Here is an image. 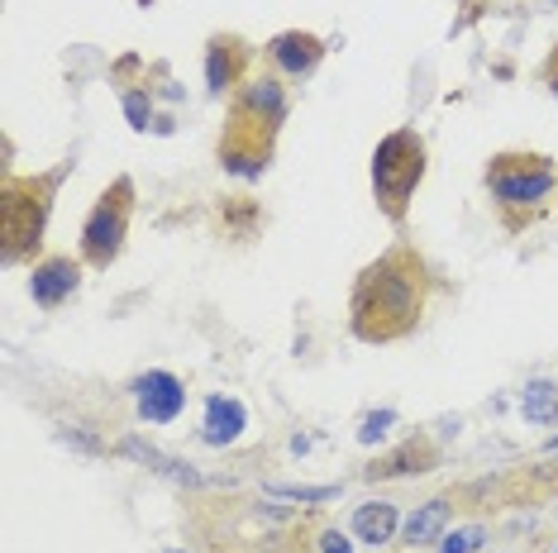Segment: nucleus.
<instances>
[{"mask_svg":"<svg viewBox=\"0 0 558 553\" xmlns=\"http://www.w3.org/2000/svg\"><path fill=\"white\" fill-rule=\"evenodd\" d=\"M429 296V272L411 244L387 248L377 262H367L349 296V324L363 344H397L421 324Z\"/></svg>","mask_w":558,"mask_h":553,"instance_id":"1","label":"nucleus"},{"mask_svg":"<svg viewBox=\"0 0 558 553\" xmlns=\"http://www.w3.org/2000/svg\"><path fill=\"white\" fill-rule=\"evenodd\" d=\"M282 120H287L282 82H272V77L248 82L244 91L234 96L230 124H225V134H220V168L234 172V177H258L272 162V144H277Z\"/></svg>","mask_w":558,"mask_h":553,"instance_id":"2","label":"nucleus"},{"mask_svg":"<svg viewBox=\"0 0 558 553\" xmlns=\"http://www.w3.org/2000/svg\"><path fill=\"white\" fill-rule=\"evenodd\" d=\"M68 177V168L44 172V177H5L0 182V254L5 262H24L39 254L44 224L53 210V192Z\"/></svg>","mask_w":558,"mask_h":553,"instance_id":"3","label":"nucleus"},{"mask_svg":"<svg viewBox=\"0 0 558 553\" xmlns=\"http://www.w3.org/2000/svg\"><path fill=\"white\" fill-rule=\"evenodd\" d=\"M425 182V138L415 130H391L373 153V196L391 224H405L415 186Z\"/></svg>","mask_w":558,"mask_h":553,"instance_id":"4","label":"nucleus"},{"mask_svg":"<svg viewBox=\"0 0 558 553\" xmlns=\"http://www.w3.org/2000/svg\"><path fill=\"white\" fill-rule=\"evenodd\" d=\"M554 182H558L554 158L530 153V148H506V153L487 162V192L506 216L511 210H530L535 216V206L554 192Z\"/></svg>","mask_w":558,"mask_h":553,"instance_id":"5","label":"nucleus"},{"mask_svg":"<svg viewBox=\"0 0 558 553\" xmlns=\"http://www.w3.org/2000/svg\"><path fill=\"white\" fill-rule=\"evenodd\" d=\"M130 216H134V182L116 177L100 192L96 210L86 216V230H82V258L92 268H110L120 258L124 234H130Z\"/></svg>","mask_w":558,"mask_h":553,"instance_id":"6","label":"nucleus"},{"mask_svg":"<svg viewBox=\"0 0 558 553\" xmlns=\"http://www.w3.org/2000/svg\"><path fill=\"white\" fill-rule=\"evenodd\" d=\"M248 58H253V48L239 39V34H215V39L206 44V82H210V91L215 96L234 91V82L244 77V67H248Z\"/></svg>","mask_w":558,"mask_h":553,"instance_id":"7","label":"nucleus"},{"mask_svg":"<svg viewBox=\"0 0 558 553\" xmlns=\"http://www.w3.org/2000/svg\"><path fill=\"white\" fill-rule=\"evenodd\" d=\"M134 392H138V415H144V420H154V425L177 420V415H182V406H186V392H182V382H177L172 372H148V377H138Z\"/></svg>","mask_w":558,"mask_h":553,"instance_id":"8","label":"nucleus"},{"mask_svg":"<svg viewBox=\"0 0 558 553\" xmlns=\"http://www.w3.org/2000/svg\"><path fill=\"white\" fill-rule=\"evenodd\" d=\"M268 58L287 72V77H311V72L320 67V58H325V44L315 39V34H306V29H287V34H277V39L268 44Z\"/></svg>","mask_w":558,"mask_h":553,"instance_id":"9","label":"nucleus"},{"mask_svg":"<svg viewBox=\"0 0 558 553\" xmlns=\"http://www.w3.org/2000/svg\"><path fill=\"white\" fill-rule=\"evenodd\" d=\"M77 282H82V268L72 258H44L39 268H34L29 276V296L39 300V306H62L72 292H77Z\"/></svg>","mask_w":558,"mask_h":553,"instance_id":"10","label":"nucleus"},{"mask_svg":"<svg viewBox=\"0 0 558 553\" xmlns=\"http://www.w3.org/2000/svg\"><path fill=\"white\" fill-rule=\"evenodd\" d=\"M435 463H439V448L429 444L425 434H415V439H405L401 448H391L387 458H373V463H367L363 472H367V477H373V482H377V477H405V472H429V468H435Z\"/></svg>","mask_w":558,"mask_h":553,"instance_id":"11","label":"nucleus"},{"mask_svg":"<svg viewBox=\"0 0 558 553\" xmlns=\"http://www.w3.org/2000/svg\"><path fill=\"white\" fill-rule=\"evenodd\" d=\"M244 434V406H239L234 396H210L206 401V425H201V439L206 444H234V439Z\"/></svg>","mask_w":558,"mask_h":553,"instance_id":"12","label":"nucleus"},{"mask_svg":"<svg viewBox=\"0 0 558 553\" xmlns=\"http://www.w3.org/2000/svg\"><path fill=\"white\" fill-rule=\"evenodd\" d=\"M353 534L363 539V544H387L391 534H397V506H387V501H367L353 515Z\"/></svg>","mask_w":558,"mask_h":553,"instance_id":"13","label":"nucleus"},{"mask_svg":"<svg viewBox=\"0 0 558 553\" xmlns=\"http://www.w3.org/2000/svg\"><path fill=\"white\" fill-rule=\"evenodd\" d=\"M449 525V501H429L405 520V544H429V539H439V530Z\"/></svg>","mask_w":558,"mask_h":553,"instance_id":"14","label":"nucleus"},{"mask_svg":"<svg viewBox=\"0 0 558 553\" xmlns=\"http://www.w3.org/2000/svg\"><path fill=\"white\" fill-rule=\"evenodd\" d=\"M554 382H535V386H530V396H525V415H530V420H554Z\"/></svg>","mask_w":558,"mask_h":553,"instance_id":"15","label":"nucleus"},{"mask_svg":"<svg viewBox=\"0 0 558 553\" xmlns=\"http://www.w3.org/2000/svg\"><path fill=\"white\" fill-rule=\"evenodd\" d=\"M482 539H487V530H482V525H468V530H453L449 539H444L439 553H477Z\"/></svg>","mask_w":558,"mask_h":553,"instance_id":"16","label":"nucleus"},{"mask_svg":"<svg viewBox=\"0 0 558 553\" xmlns=\"http://www.w3.org/2000/svg\"><path fill=\"white\" fill-rule=\"evenodd\" d=\"M124 115H130L134 130H148V115H154V106H148L144 91H124Z\"/></svg>","mask_w":558,"mask_h":553,"instance_id":"17","label":"nucleus"},{"mask_svg":"<svg viewBox=\"0 0 558 553\" xmlns=\"http://www.w3.org/2000/svg\"><path fill=\"white\" fill-rule=\"evenodd\" d=\"M277 496H291V501H329L339 487H272Z\"/></svg>","mask_w":558,"mask_h":553,"instance_id":"18","label":"nucleus"},{"mask_svg":"<svg viewBox=\"0 0 558 553\" xmlns=\"http://www.w3.org/2000/svg\"><path fill=\"white\" fill-rule=\"evenodd\" d=\"M391 420H397V415H391V410H377V415H367V420H363V430H359V439H363V444H367V439H383V430H387Z\"/></svg>","mask_w":558,"mask_h":553,"instance_id":"19","label":"nucleus"},{"mask_svg":"<svg viewBox=\"0 0 558 553\" xmlns=\"http://www.w3.org/2000/svg\"><path fill=\"white\" fill-rule=\"evenodd\" d=\"M320 553H353V544H349V539L339 534V530H325V534H320Z\"/></svg>","mask_w":558,"mask_h":553,"instance_id":"20","label":"nucleus"},{"mask_svg":"<svg viewBox=\"0 0 558 553\" xmlns=\"http://www.w3.org/2000/svg\"><path fill=\"white\" fill-rule=\"evenodd\" d=\"M539 77H544V86L558 96V44H554V53L544 58V67H539Z\"/></svg>","mask_w":558,"mask_h":553,"instance_id":"21","label":"nucleus"},{"mask_svg":"<svg viewBox=\"0 0 558 553\" xmlns=\"http://www.w3.org/2000/svg\"><path fill=\"white\" fill-rule=\"evenodd\" d=\"M138 5H148V0H138Z\"/></svg>","mask_w":558,"mask_h":553,"instance_id":"22","label":"nucleus"},{"mask_svg":"<svg viewBox=\"0 0 558 553\" xmlns=\"http://www.w3.org/2000/svg\"><path fill=\"white\" fill-rule=\"evenodd\" d=\"M168 553H177V549H168Z\"/></svg>","mask_w":558,"mask_h":553,"instance_id":"23","label":"nucleus"}]
</instances>
